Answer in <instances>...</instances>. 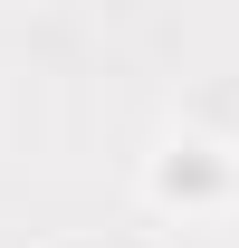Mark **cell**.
<instances>
[{"label": "cell", "instance_id": "obj_1", "mask_svg": "<svg viewBox=\"0 0 239 248\" xmlns=\"http://www.w3.org/2000/svg\"><path fill=\"white\" fill-rule=\"evenodd\" d=\"M163 191H220V162L191 143V153H172V162H163Z\"/></svg>", "mask_w": 239, "mask_h": 248}]
</instances>
